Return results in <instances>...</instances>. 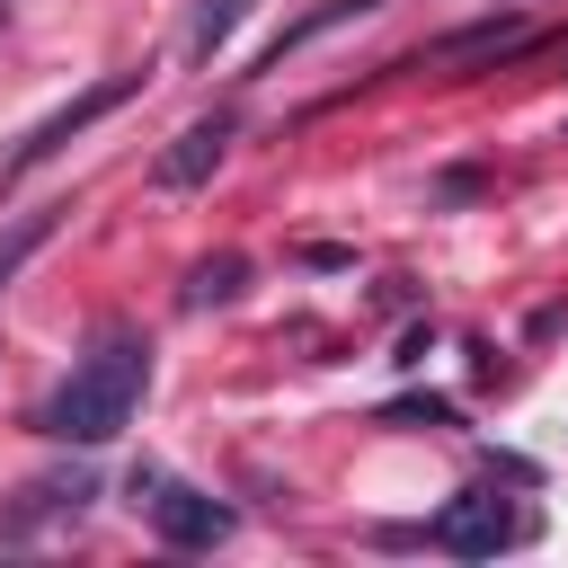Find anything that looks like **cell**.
Returning <instances> with one entry per match:
<instances>
[{"label":"cell","instance_id":"obj_1","mask_svg":"<svg viewBox=\"0 0 568 568\" xmlns=\"http://www.w3.org/2000/svg\"><path fill=\"white\" fill-rule=\"evenodd\" d=\"M142 390H151V337L142 328H106L71 364V382L36 408V435H53V444H106V435L133 426Z\"/></svg>","mask_w":568,"mask_h":568},{"label":"cell","instance_id":"obj_2","mask_svg":"<svg viewBox=\"0 0 568 568\" xmlns=\"http://www.w3.org/2000/svg\"><path fill=\"white\" fill-rule=\"evenodd\" d=\"M133 497L151 506V532L169 541V550H213V541H231V506L222 497H204V488H186V479H160V470H133Z\"/></svg>","mask_w":568,"mask_h":568},{"label":"cell","instance_id":"obj_3","mask_svg":"<svg viewBox=\"0 0 568 568\" xmlns=\"http://www.w3.org/2000/svg\"><path fill=\"white\" fill-rule=\"evenodd\" d=\"M532 524H524V506L515 497H497V488H462L435 524H426V541L435 550H453V559H497V550H515Z\"/></svg>","mask_w":568,"mask_h":568},{"label":"cell","instance_id":"obj_4","mask_svg":"<svg viewBox=\"0 0 568 568\" xmlns=\"http://www.w3.org/2000/svg\"><path fill=\"white\" fill-rule=\"evenodd\" d=\"M124 98H142V71H106V80H98V89H80L71 106H53V115H44V124H36V133H27V142H18L9 160H0V186H18L27 169H44V160H53V151L71 142V133H89L98 115H115Z\"/></svg>","mask_w":568,"mask_h":568},{"label":"cell","instance_id":"obj_5","mask_svg":"<svg viewBox=\"0 0 568 568\" xmlns=\"http://www.w3.org/2000/svg\"><path fill=\"white\" fill-rule=\"evenodd\" d=\"M89 497H98V479H89V470H44V479H27V488H18V506L0 515V532H9V541H27L36 524H62V515H80Z\"/></svg>","mask_w":568,"mask_h":568},{"label":"cell","instance_id":"obj_6","mask_svg":"<svg viewBox=\"0 0 568 568\" xmlns=\"http://www.w3.org/2000/svg\"><path fill=\"white\" fill-rule=\"evenodd\" d=\"M222 151H231V115H204V124H186V133L151 160V178H160V186H204V178L222 169Z\"/></svg>","mask_w":568,"mask_h":568},{"label":"cell","instance_id":"obj_7","mask_svg":"<svg viewBox=\"0 0 568 568\" xmlns=\"http://www.w3.org/2000/svg\"><path fill=\"white\" fill-rule=\"evenodd\" d=\"M506 62V53H532V27L524 18H488V27H462V36H444L435 44V62Z\"/></svg>","mask_w":568,"mask_h":568},{"label":"cell","instance_id":"obj_8","mask_svg":"<svg viewBox=\"0 0 568 568\" xmlns=\"http://www.w3.org/2000/svg\"><path fill=\"white\" fill-rule=\"evenodd\" d=\"M248 9H257V0H195V18H186V53H195V62H213V53L240 36V18H248Z\"/></svg>","mask_w":568,"mask_h":568},{"label":"cell","instance_id":"obj_9","mask_svg":"<svg viewBox=\"0 0 568 568\" xmlns=\"http://www.w3.org/2000/svg\"><path fill=\"white\" fill-rule=\"evenodd\" d=\"M364 9H382V0H328V9H311L302 27H284V36H275V44L257 53V71H284V53H293V44H311V36H328V27H346V18H364Z\"/></svg>","mask_w":568,"mask_h":568},{"label":"cell","instance_id":"obj_10","mask_svg":"<svg viewBox=\"0 0 568 568\" xmlns=\"http://www.w3.org/2000/svg\"><path fill=\"white\" fill-rule=\"evenodd\" d=\"M240 284H248V257H204L195 275H186V311H213V302H240Z\"/></svg>","mask_w":568,"mask_h":568},{"label":"cell","instance_id":"obj_11","mask_svg":"<svg viewBox=\"0 0 568 568\" xmlns=\"http://www.w3.org/2000/svg\"><path fill=\"white\" fill-rule=\"evenodd\" d=\"M53 222H62V204H36V213H18V222L0 231V284H9V275L44 248V240H53Z\"/></svg>","mask_w":568,"mask_h":568},{"label":"cell","instance_id":"obj_12","mask_svg":"<svg viewBox=\"0 0 568 568\" xmlns=\"http://www.w3.org/2000/svg\"><path fill=\"white\" fill-rule=\"evenodd\" d=\"M382 417H426V426H453V399H390Z\"/></svg>","mask_w":568,"mask_h":568}]
</instances>
